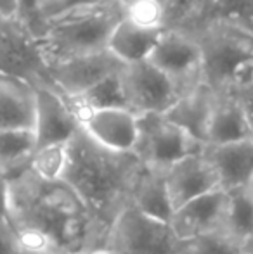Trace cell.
Returning <instances> with one entry per match:
<instances>
[{
	"label": "cell",
	"mask_w": 253,
	"mask_h": 254,
	"mask_svg": "<svg viewBox=\"0 0 253 254\" xmlns=\"http://www.w3.org/2000/svg\"><path fill=\"white\" fill-rule=\"evenodd\" d=\"M7 218L26 254H88L106 248V227L63 180L30 168L7 178Z\"/></svg>",
	"instance_id": "6da1fadb"
},
{
	"label": "cell",
	"mask_w": 253,
	"mask_h": 254,
	"mask_svg": "<svg viewBox=\"0 0 253 254\" xmlns=\"http://www.w3.org/2000/svg\"><path fill=\"white\" fill-rule=\"evenodd\" d=\"M142 168L134 154L101 147L80 130L68 142L63 182L106 227H111L115 218L130 204Z\"/></svg>",
	"instance_id": "7a4b0ae2"
},
{
	"label": "cell",
	"mask_w": 253,
	"mask_h": 254,
	"mask_svg": "<svg viewBox=\"0 0 253 254\" xmlns=\"http://www.w3.org/2000/svg\"><path fill=\"white\" fill-rule=\"evenodd\" d=\"M201 47L199 81L215 95L236 94L253 85V37L226 24L189 30Z\"/></svg>",
	"instance_id": "3957f363"
},
{
	"label": "cell",
	"mask_w": 253,
	"mask_h": 254,
	"mask_svg": "<svg viewBox=\"0 0 253 254\" xmlns=\"http://www.w3.org/2000/svg\"><path fill=\"white\" fill-rule=\"evenodd\" d=\"M123 12L115 2L70 12L49 23L38 40L47 67L73 57L108 51V42Z\"/></svg>",
	"instance_id": "277c9868"
},
{
	"label": "cell",
	"mask_w": 253,
	"mask_h": 254,
	"mask_svg": "<svg viewBox=\"0 0 253 254\" xmlns=\"http://www.w3.org/2000/svg\"><path fill=\"white\" fill-rule=\"evenodd\" d=\"M108 246L115 254H184L180 241L169 221L148 216L128 204L109 227Z\"/></svg>",
	"instance_id": "5b68a950"
},
{
	"label": "cell",
	"mask_w": 253,
	"mask_h": 254,
	"mask_svg": "<svg viewBox=\"0 0 253 254\" xmlns=\"http://www.w3.org/2000/svg\"><path fill=\"white\" fill-rule=\"evenodd\" d=\"M203 147L165 114H139L134 156L144 168L165 171L184 157L201 152Z\"/></svg>",
	"instance_id": "8992f818"
},
{
	"label": "cell",
	"mask_w": 253,
	"mask_h": 254,
	"mask_svg": "<svg viewBox=\"0 0 253 254\" xmlns=\"http://www.w3.org/2000/svg\"><path fill=\"white\" fill-rule=\"evenodd\" d=\"M0 73L21 78L31 87L51 85L38 40L16 19H0Z\"/></svg>",
	"instance_id": "52a82bcc"
},
{
	"label": "cell",
	"mask_w": 253,
	"mask_h": 254,
	"mask_svg": "<svg viewBox=\"0 0 253 254\" xmlns=\"http://www.w3.org/2000/svg\"><path fill=\"white\" fill-rule=\"evenodd\" d=\"M127 102L135 114H167L179 97L182 88L149 61L128 64L122 71Z\"/></svg>",
	"instance_id": "ba28073f"
},
{
	"label": "cell",
	"mask_w": 253,
	"mask_h": 254,
	"mask_svg": "<svg viewBox=\"0 0 253 254\" xmlns=\"http://www.w3.org/2000/svg\"><path fill=\"white\" fill-rule=\"evenodd\" d=\"M149 63L162 73L172 78L186 94L187 90L201 85V47L198 37L182 28L163 30L155 51L149 56Z\"/></svg>",
	"instance_id": "9c48e42d"
},
{
	"label": "cell",
	"mask_w": 253,
	"mask_h": 254,
	"mask_svg": "<svg viewBox=\"0 0 253 254\" xmlns=\"http://www.w3.org/2000/svg\"><path fill=\"white\" fill-rule=\"evenodd\" d=\"M68 102V101H66ZM80 130L97 145L115 152L134 154L137 144L139 114L130 109H84L71 106Z\"/></svg>",
	"instance_id": "30bf717a"
},
{
	"label": "cell",
	"mask_w": 253,
	"mask_h": 254,
	"mask_svg": "<svg viewBox=\"0 0 253 254\" xmlns=\"http://www.w3.org/2000/svg\"><path fill=\"white\" fill-rule=\"evenodd\" d=\"M123 67L125 66L111 52L102 51L51 64L49 80L64 97H78Z\"/></svg>",
	"instance_id": "8fae6325"
},
{
	"label": "cell",
	"mask_w": 253,
	"mask_h": 254,
	"mask_svg": "<svg viewBox=\"0 0 253 254\" xmlns=\"http://www.w3.org/2000/svg\"><path fill=\"white\" fill-rule=\"evenodd\" d=\"M35 88V123L33 133L37 147L51 144H68L80 131L77 118L66 99L51 85Z\"/></svg>",
	"instance_id": "7c38bea8"
},
{
	"label": "cell",
	"mask_w": 253,
	"mask_h": 254,
	"mask_svg": "<svg viewBox=\"0 0 253 254\" xmlns=\"http://www.w3.org/2000/svg\"><path fill=\"white\" fill-rule=\"evenodd\" d=\"M173 211L182 204L219 190V178L201 152L187 156L163 171Z\"/></svg>",
	"instance_id": "4fadbf2b"
},
{
	"label": "cell",
	"mask_w": 253,
	"mask_h": 254,
	"mask_svg": "<svg viewBox=\"0 0 253 254\" xmlns=\"http://www.w3.org/2000/svg\"><path fill=\"white\" fill-rule=\"evenodd\" d=\"M227 207V192L219 189L177 207L169 223L180 241H191L198 235L222 228Z\"/></svg>",
	"instance_id": "5bb4252c"
},
{
	"label": "cell",
	"mask_w": 253,
	"mask_h": 254,
	"mask_svg": "<svg viewBox=\"0 0 253 254\" xmlns=\"http://www.w3.org/2000/svg\"><path fill=\"white\" fill-rule=\"evenodd\" d=\"M219 178L222 190L248 187L253 178V138L224 145H205L201 151Z\"/></svg>",
	"instance_id": "9a60e30c"
},
{
	"label": "cell",
	"mask_w": 253,
	"mask_h": 254,
	"mask_svg": "<svg viewBox=\"0 0 253 254\" xmlns=\"http://www.w3.org/2000/svg\"><path fill=\"white\" fill-rule=\"evenodd\" d=\"M250 138H253L252 128L236 95H215L205 133V145H224Z\"/></svg>",
	"instance_id": "2e32d148"
},
{
	"label": "cell",
	"mask_w": 253,
	"mask_h": 254,
	"mask_svg": "<svg viewBox=\"0 0 253 254\" xmlns=\"http://www.w3.org/2000/svg\"><path fill=\"white\" fill-rule=\"evenodd\" d=\"M35 88L28 81L0 73V130H33Z\"/></svg>",
	"instance_id": "e0dca14e"
},
{
	"label": "cell",
	"mask_w": 253,
	"mask_h": 254,
	"mask_svg": "<svg viewBox=\"0 0 253 254\" xmlns=\"http://www.w3.org/2000/svg\"><path fill=\"white\" fill-rule=\"evenodd\" d=\"M213 99H215L213 92H210L205 85H198L180 95L179 101L170 107L165 116L177 127L182 128L186 133H189L196 142L205 145V133L210 113H212Z\"/></svg>",
	"instance_id": "ac0fdd59"
},
{
	"label": "cell",
	"mask_w": 253,
	"mask_h": 254,
	"mask_svg": "<svg viewBox=\"0 0 253 254\" xmlns=\"http://www.w3.org/2000/svg\"><path fill=\"white\" fill-rule=\"evenodd\" d=\"M163 30H148L122 17L115 26L108 42V51L123 64H135L148 61L155 51Z\"/></svg>",
	"instance_id": "d6986e66"
},
{
	"label": "cell",
	"mask_w": 253,
	"mask_h": 254,
	"mask_svg": "<svg viewBox=\"0 0 253 254\" xmlns=\"http://www.w3.org/2000/svg\"><path fill=\"white\" fill-rule=\"evenodd\" d=\"M130 204L148 216L162 221H170L173 207L169 197L163 171L142 168L134 185V190H132Z\"/></svg>",
	"instance_id": "ffe728a7"
},
{
	"label": "cell",
	"mask_w": 253,
	"mask_h": 254,
	"mask_svg": "<svg viewBox=\"0 0 253 254\" xmlns=\"http://www.w3.org/2000/svg\"><path fill=\"white\" fill-rule=\"evenodd\" d=\"M35 151L33 130H0V175L9 178L26 170Z\"/></svg>",
	"instance_id": "44dd1931"
},
{
	"label": "cell",
	"mask_w": 253,
	"mask_h": 254,
	"mask_svg": "<svg viewBox=\"0 0 253 254\" xmlns=\"http://www.w3.org/2000/svg\"><path fill=\"white\" fill-rule=\"evenodd\" d=\"M201 24H226L253 37V0H213L203 16L187 30Z\"/></svg>",
	"instance_id": "7402d4cb"
},
{
	"label": "cell",
	"mask_w": 253,
	"mask_h": 254,
	"mask_svg": "<svg viewBox=\"0 0 253 254\" xmlns=\"http://www.w3.org/2000/svg\"><path fill=\"white\" fill-rule=\"evenodd\" d=\"M222 228L247 248L253 241V195L247 187L227 192Z\"/></svg>",
	"instance_id": "603a6c76"
},
{
	"label": "cell",
	"mask_w": 253,
	"mask_h": 254,
	"mask_svg": "<svg viewBox=\"0 0 253 254\" xmlns=\"http://www.w3.org/2000/svg\"><path fill=\"white\" fill-rule=\"evenodd\" d=\"M123 71V69H122ZM122 71L99 81L97 85L78 97H64L71 106L84 109H130L123 87Z\"/></svg>",
	"instance_id": "cb8c5ba5"
},
{
	"label": "cell",
	"mask_w": 253,
	"mask_h": 254,
	"mask_svg": "<svg viewBox=\"0 0 253 254\" xmlns=\"http://www.w3.org/2000/svg\"><path fill=\"white\" fill-rule=\"evenodd\" d=\"M68 163V144H51L37 147L30 161V170L47 182L63 180Z\"/></svg>",
	"instance_id": "d4e9b609"
},
{
	"label": "cell",
	"mask_w": 253,
	"mask_h": 254,
	"mask_svg": "<svg viewBox=\"0 0 253 254\" xmlns=\"http://www.w3.org/2000/svg\"><path fill=\"white\" fill-rule=\"evenodd\" d=\"M245 246L224 228H217L208 234L186 241L184 254H241Z\"/></svg>",
	"instance_id": "484cf974"
},
{
	"label": "cell",
	"mask_w": 253,
	"mask_h": 254,
	"mask_svg": "<svg viewBox=\"0 0 253 254\" xmlns=\"http://www.w3.org/2000/svg\"><path fill=\"white\" fill-rule=\"evenodd\" d=\"M130 23L148 30H167L165 10L158 0H139L137 3L123 12Z\"/></svg>",
	"instance_id": "4316f807"
},
{
	"label": "cell",
	"mask_w": 253,
	"mask_h": 254,
	"mask_svg": "<svg viewBox=\"0 0 253 254\" xmlns=\"http://www.w3.org/2000/svg\"><path fill=\"white\" fill-rule=\"evenodd\" d=\"M106 2H113V0H38V10H40L42 19L49 26V23L66 16L70 12L87 9V7L101 5V3Z\"/></svg>",
	"instance_id": "83f0119b"
},
{
	"label": "cell",
	"mask_w": 253,
	"mask_h": 254,
	"mask_svg": "<svg viewBox=\"0 0 253 254\" xmlns=\"http://www.w3.org/2000/svg\"><path fill=\"white\" fill-rule=\"evenodd\" d=\"M165 10L167 28H182L189 26L192 14H194V0H158Z\"/></svg>",
	"instance_id": "f1b7e54d"
},
{
	"label": "cell",
	"mask_w": 253,
	"mask_h": 254,
	"mask_svg": "<svg viewBox=\"0 0 253 254\" xmlns=\"http://www.w3.org/2000/svg\"><path fill=\"white\" fill-rule=\"evenodd\" d=\"M16 21H19L37 40H40L47 30V24L38 10V0H17Z\"/></svg>",
	"instance_id": "f546056e"
},
{
	"label": "cell",
	"mask_w": 253,
	"mask_h": 254,
	"mask_svg": "<svg viewBox=\"0 0 253 254\" xmlns=\"http://www.w3.org/2000/svg\"><path fill=\"white\" fill-rule=\"evenodd\" d=\"M0 254H26L10 220L0 214Z\"/></svg>",
	"instance_id": "4dcf8cb0"
},
{
	"label": "cell",
	"mask_w": 253,
	"mask_h": 254,
	"mask_svg": "<svg viewBox=\"0 0 253 254\" xmlns=\"http://www.w3.org/2000/svg\"><path fill=\"white\" fill-rule=\"evenodd\" d=\"M233 95H236L238 101L241 104V107H243L245 116H247L248 125H250L252 133H253V85L252 87L243 88V90H240V92H236V94H233Z\"/></svg>",
	"instance_id": "1f68e13d"
},
{
	"label": "cell",
	"mask_w": 253,
	"mask_h": 254,
	"mask_svg": "<svg viewBox=\"0 0 253 254\" xmlns=\"http://www.w3.org/2000/svg\"><path fill=\"white\" fill-rule=\"evenodd\" d=\"M17 0H0V19H16Z\"/></svg>",
	"instance_id": "d6a6232c"
},
{
	"label": "cell",
	"mask_w": 253,
	"mask_h": 254,
	"mask_svg": "<svg viewBox=\"0 0 253 254\" xmlns=\"http://www.w3.org/2000/svg\"><path fill=\"white\" fill-rule=\"evenodd\" d=\"M212 2H213V0H194V14H192V19H191L189 26H191V24H194L196 21L203 16V12H205V10L212 5ZM189 26H187V28H189ZM187 28H186V30H187Z\"/></svg>",
	"instance_id": "836d02e7"
},
{
	"label": "cell",
	"mask_w": 253,
	"mask_h": 254,
	"mask_svg": "<svg viewBox=\"0 0 253 254\" xmlns=\"http://www.w3.org/2000/svg\"><path fill=\"white\" fill-rule=\"evenodd\" d=\"M0 214L7 216V178L0 175Z\"/></svg>",
	"instance_id": "e575fe53"
},
{
	"label": "cell",
	"mask_w": 253,
	"mask_h": 254,
	"mask_svg": "<svg viewBox=\"0 0 253 254\" xmlns=\"http://www.w3.org/2000/svg\"><path fill=\"white\" fill-rule=\"evenodd\" d=\"M113 2L118 5V9L122 10V12H125V10H128L132 5H134V3H137L139 0H113Z\"/></svg>",
	"instance_id": "d590c367"
},
{
	"label": "cell",
	"mask_w": 253,
	"mask_h": 254,
	"mask_svg": "<svg viewBox=\"0 0 253 254\" xmlns=\"http://www.w3.org/2000/svg\"><path fill=\"white\" fill-rule=\"evenodd\" d=\"M88 254H115L111 251V249L108 248V246H106V248H101V249H95V251H90Z\"/></svg>",
	"instance_id": "8d00e7d4"
},
{
	"label": "cell",
	"mask_w": 253,
	"mask_h": 254,
	"mask_svg": "<svg viewBox=\"0 0 253 254\" xmlns=\"http://www.w3.org/2000/svg\"><path fill=\"white\" fill-rule=\"evenodd\" d=\"M245 253H252L253 254V241L248 242V246L245 248Z\"/></svg>",
	"instance_id": "74e56055"
},
{
	"label": "cell",
	"mask_w": 253,
	"mask_h": 254,
	"mask_svg": "<svg viewBox=\"0 0 253 254\" xmlns=\"http://www.w3.org/2000/svg\"><path fill=\"white\" fill-rule=\"evenodd\" d=\"M247 189H248V190H250V194L253 195V178H252V182H250V184H248V187H247Z\"/></svg>",
	"instance_id": "f35d334b"
},
{
	"label": "cell",
	"mask_w": 253,
	"mask_h": 254,
	"mask_svg": "<svg viewBox=\"0 0 253 254\" xmlns=\"http://www.w3.org/2000/svg\"><path fill=\"white\" fill-rule=\"evenodd\" d=\"M241 254H252V253H241Z\"/></svg>",
	"instance_id": "ab89813d"
}]
</instances>
